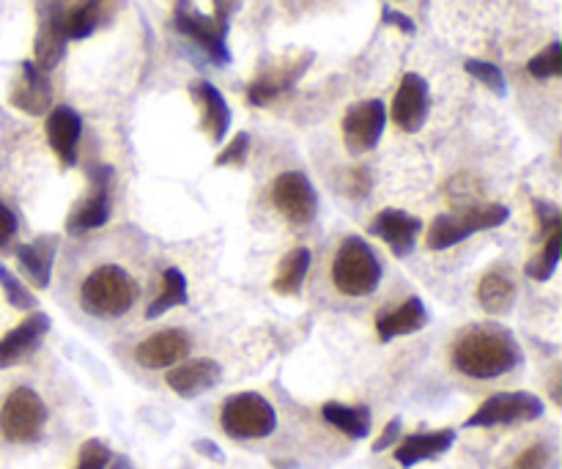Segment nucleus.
Masks as SVG:
<instances>
[{
  "label": "nucleus",
  "mask_w": 562,
  "mask_h": 469,
  "mask_svg": "<svg viewBox=\"0 0 562 469\" xmlns=\"http://www.w3.org/2000/svg\"><path fill=\"white\" fill-rule=\"evenodd\" d=\"M0 286H3L5 300H9L11 305H14V308H33L31 291H25V286H22L20 280H16L14 275H11L9 269H3V267H0Z\"/></svg>",
  "instance_id": "35"
},
{
  "label": "nucleus",
  "mask_w": 562,
  "mask_h": 469,
  "mask_svg": "<svg viewBox=\"0 0 562 469\" xmlns=\"http://www.w3.org/2000/svg\"><path fill=\"white\" fill-rule=\"evenodd\" d=\"M16 258H20L22 269L27 272V278H31L38 289H47L49 275H53L55 242L38 239V242H33V245H16Z\"/></svg>",
  "instance_id": "24"
},
{
  "label": "nucleus",
  "mask_w": 562,
  "mask_h": 469,
  "mask_svg": "<svg viewBox=\"0 0 562 469\" xmlns=\"http://www.w3.org/2000/svg\"><path fill=\"white\" fill-rule=\"evenodd\" d=\"M126 0H86L77 5L75 11L66 14V36L69 38H88L99 31V27L110 25L124 9Z\"/></svg>",
  "instance_id": "21"
},
{
  "label": "nucleus",
  "mask_w": 562,
  "mask_h": 469,
  "mask_svg": "<svg viewBox=\"0 0 562 469\" xmlns=\"http://www.w3.org/2000/svg\"><path fill=\"white\" fill-rule=\"evenodd\" d=\"M66 44H69V36H66V11L60 5H53L44 14L42 27H38L36 44H33V55H36L33 64L42 71H53L64 60Z\"/></svg>",
  "instance_id": "17"
},
{
  "label": "nucleus",
  "mask_w": 562,
  "mask_h": 469,
  "mask_svg": "<svg viewBox=\"0 0 562 469\" xmlns=\"http://www.w3.org/2000/svg\"><path fill=\"white\" fill-rule=\"evenodd\" d=\"M272 206L289 220L291 225H311L318 212V198L311 179L300 170H285L272 185Z\"/></svg>",
  "instance_id": "7"
},
{
  "label": "nucleus",
  "mask_w": 562,
  "mask_h": 469,
  "mask_svg": "<svg viewBox=\"0 0 562 469\" xmlns=\"http://www.w3.org/2000/svg\"><path fill=\"white\" fill-rule=\"evenodd\" d=\"M47 423V406L31 388L11 390L0 406V434L14 445H31L42 437Z\"/></svg>",
  "instance_id": "4"
},
{
  "label": "nucleus",
  "mask_w": 562,
  "mask_h": 469,
  "mask_svg": "<svg viewBox=\"0 0 562 469\" xmlns=\"http://www.w3.org/2000/svg\"><path fill=\"white\" fill-rule=\"evenodd\" d=\"M137 302V283L126 269L115 264H102L93 269L80 286L82 311L99 319L124 316Z\"/></svg>",
  "instance_id": "2"
},
{
  "label": "nucleus",
  "mask_w": 562,
  "mask_h": 469,
  "mask_svg": "<svg viewBox=\"0 0 562 469\" xmlns=\"http://www.w3.org/2000/svg\"><path fill=\"white\" fill-rule=\"evenodd\" d=\"M382 20L387 22V25H395V27H398L401 33H409V36H412V33L417 31L415 22H412L409 16H406V14H398V11H393V9H384V11H382Z\"/></svg>",
  "instance_id": "39"
},
{
  "label": "nucleus",
  "mask_w": 562,
  "mask_h": 469,
  "mask_svg": "<svg viewBox=\"0 0 562 469\" xmlns=\"http://www.w3.org/2000/svg\"><path fill=\"white\" fill-rule=\"evenodd\" d=\"M49 333V319L44 313H33L25 322L16 324L3 340H0V368H11L20 360H25L33 349Z\"/></svg>",
  "instance_id": "19"
},
{
  "label": "nucleus",
  "mask_w": 562,
  "mask_h": 469,
  "mask_svg": "<svg viewBox=\"0 0 562 469\" xmlns=\"http://www.w3.org/2000/svg\"><path fill=\"white\" fill-rule=\"evenodd\" d=\"M456 432L453 428H445V432H431V434H412L401 443V448L395 450V461L401 467H415L420 461L434 459V456H442L445 450L453 445Z\"/></svg>",
  "instance_id": "22"
},
{
  "label": "nucleus",
  "mask_w": 562,
  "mask_h": 469,
  "mask_svg": "<svg viewBox=\"0 0 562 469\" xmlns=\"http://www.w3.org/2000/svg\"><path fill=\"white\" fill-rule=\"evenodd\" d=\"M549 461H552V450L547 445H530L527 450H521L514 469H547Z\"/></svg>",
  "instance_id": "36"
},
{
  "label": "nucleus",
  "mask_w": 562,
  "mask_h": 469,
  "mask_svg": "<svg viewBox=\"0 0 562 469\" xmlns=\"http://www.w3.org/2000/svg\"><path fill=\"white\" fill-rule=\"evenodd\" d=\"M387 124V108L379 99H366L346 110L344 141L351 154H368L379 146Z\"/></svg>",
  "instance_id": "8"
},
{
  "label": "nucleus",
  "mask_w": 562,
  "mask_h": 469,
  "mask_svg": "<svg viewBox=\"0 0 562 469\" xmlns=\"http://www.w3.org/2000/svg\"><path fill=\"white\" fill-rule=\"evenodd\" d=\"M508 217H510V212H508V206H503V203H481V206H467L464 212L459 214V220L464 223V228L470 231V234L497 228V225H503Z\"/></svg>",
  "instance_id": "30"
},
{
  "label": "nucleus",
  "mask_w": 562,
  "mask_h": 469,
  "mask_svg": "<svg viewBox=\"0 0 562 469\" xmlns=\"http://www.w3.org/2000/svg\"><path fill=\"white\" fill-rule=\"evenodd\" d=\"M464 69L470 71L475 80H481L483 86L488 88V91L497 93V97H505V93H508V82H505V75H503V69H499V66L486 64V60L470 58L464 64Z\"/></svg>",
  "instance_id": "33"
},
{
  "label": "nucleus",
  "mask_w": 562,
  "mask_h": 469,
  "mask_svg": "<svg viewBox=\"0 0 562 469\" xmlns=\"http://www.w3.org/2000/svg\"><path fill=\"white\" fill-rule=\"evenodd\" d=\"M241 0H214V9H217V20L223 22V25H228V16L231 11H236V5H239Z\"/></svg>",
  "instance_id": "41"
},
{
  "label": "nucleus",
  "mask_w": 562,
  "mask_h": 469,
  "mask_svg": "<svg viewBox=\"0 0 562 469\" xmlns=\"http://www.w3.org/2000/svg\"><path fill=\"white\" fill-rule=\"evenodd\" d=\"M560 256H562V228L549 234L541 256H536L530 264H527V275H530L532 280H541L543 283V280H549L554 275V269H558L560 264Z\"/></svg>",
  "instance_id": "31"
},
{
  "label": "nucleus",
  "mask_w": 562,
  "mask_h": 469,
  "mask_svg": "<svg viewBox=\"0 0 562 469\" xmlns=\"http://www.w3.org/2000/svg\"><path fill=\"white\" fill-rule=\"evenodd\" d=\"M521 362L514 335L497 324H477L459 335L453 344L456 371L470 379H497Z\"/></svg>",
  "instance_id": "1"
},
{
  "label": "nucleus",
  "mask_w": 562,
  "mask_h": 469,
  "mask_svg": "<svg viewBox=\"0 0 562 469\" xmlns=\"http://www.w3.org/2000/svg\"><path fill=\"white\" fill-rule=\"evenodd\" d=\"M192 97L201 104V119H203V132L209 135L212 143H223V137L231 130V108L225 102V97L220 93L217 86H212L209 80H198L190 86Z\"/></svg>",
  "instance_id": "20"
},
{
  "label": "nucleus",
  "mask_w": 562,
  "mask_h": 469,
  "mask_svg": "<svg viewBox=\"0 0 562 469\" xmlns=\"http://www.w3.org/2000/svg\"><path fill=\"white\" fill-rule=\"evenodd\" d=\"M313 53H302V58L283 60V64L267 66V69L258 71V77H252L250 88H247V102L256 104V108H267L269 102H274L278 97H283L285 91L294 88V82L305 75V69L311 66Z\"/></svg>",
  "instance_id": "10"
},
{
  "label": "nucleus",
  "mask_w": 562,
  "mask_h": 469,
  "mask_svg": "<svg viewBox=\"0 0 562 469\" xmlns=\"http://www.w3.org/2000/svg\"><path fill=\"white\" fill-rule=\"evenodd\" d=\"M333 283L346 297H368L382 283V264L371 245L357 236L344 239L333 261Z\"/></svg>",
  "instance_id": "3"
},
{
  "label": "nucleus",
  "mask_w": 562,
  "mask_h": 469,
  "mask_svg": "<svg viewBox=\"0 0 562 469\" xmlns=\"http://www.w3.org/2000/svg\"><path fill=\"white\" fill-rule=\"evenodd\" d=\"M398 432H401V421H393V423H390V426L384 428L382 439H379V443L373 445V450H376V454H379V450H384V448H387V445H393V439L398 437Z\"/></svg>",
  "instance_id": "40"
},
{
  "label": "nucleus",
  "mask_w": 562,
  "mask_h": 469,
  "mask_svg": "<svg viewBox=\"0 0 562 469\" xmlns=\"http://www.w3.org/2000/svg\"><path fill=\"white\" fill-rule=\"evenodd\" d=\"M543 415L541 399L532 393H499L492 395L475 415L467 421V428H488V426H508L519 421H536Z\"/></svg>",
  "instance_id": "9"
},
{
  "label": "nucleus",
  "mask_w": 562,
  "mask_h": 469,
  "mask_svg": "<svg viewBox=\"0 0 562 469\" xmlns=\"http://www.w3.org/2000/svg\"><path fill=\"white\" fill-rule=\"evenodd\" d=\"M527 71H530L536 80H552V77H560V71H562V44L552 42L547 49H541L536 58H530V64H527Z\"/></svg>",
  "instance_id": "32"
},
{
  "label": "nucleus",
  "mask_w": 562,
  "mask_h": 469,
  "mask_svg": "<svg viewBox=\"0 0 562 469\" xmlns=\"http://www.w3.org/2000/svg\"><path fill=\"white\" fill-rule=\"evenodd\" d=\"M307 269H311V250H307V247H294V250L280 261L272 289L278 291V294H296L302 280H305Z\"/></svg>",
  "instance_id": "27"
},
{
  "label": "nucleus",
  "mask_w": 562,
  "mask_h": 469,
  "mask_svg": "<svg viewBox=\"0 0 562 469\" xmlns=\"http://www.w3.org/2000/svg\"><path fill=\"white\" fill-rule=\"evenodd\" d=\"M467 236L472 234L464 228V223H461L459 217H453V214H439L431 223V228H428L426 245L431 247V250H448V247L464 242Z\"/></svg>",
  "instance_id": "29"
},
{
  "label": "nucleus",
  "mask_w": 562,
  "mask_h": 469,
  "mask_svg": "<svg viewBox=\"0 0 562 469\" xmlns=\"http://www.w3.org/2000/svg\"><path fill=\"white\" fill-rule=\"evenodd\" d=\"M9 102L27 115H44L47 110H53V82H49L47 71L38 69L33 60H25L20 66V77L11 86Z\"/></svg>",
  "instance_id": "14"
},
{
  "label": "nucleus",
  "mask_w": 562,
  "mask_h": 469,
  "mask_svg": "<svg viewBox=\"0 0 562 469\" xmlns=\"http://www.w3.org/2000/svg\"><path fill=\"white\" fill-rule=\"evenodd\" d=\"M477 302L488 313H508L516 302V286L505 272H488L477 286Z\"/></svg>",
  "instance_id": "25"
},
{
  "label": "nucleus",
  "mask_w": 562,
  "mask_h": 469,
  "mask_svg": "<svg viewBox=\"0 0 562 469\" xmlns=\"http://www.w3.org/2000/svg\"><path fill=\"white\" fill-rule=\"evenodd\" d=\"M16 236V217L3 201H0V247L9 245L11 239Z\"/></svg>",
  "instance_id": "38"
},
{
  "label": "nucleus",
  "mask_w": 562,
  "mask_h": 469,
  "mask_svg": "<svg viewBox=\"0 0 562 469\" xmlns=\"http://www.w3.org/2000/svg\"><path fill=\"white\" fill-rule=\"evenodd\" d=\"M220 423L223 432L234 439H263L278 426V415L263 395L239 393L225 401Z\"/></svg>",
  "instance_id": "5"
},
{
  "label": "nucleus",
  "mask_w": 562,
  "mask_h": 469,
  "mask_svg": "<svg viewBox=\"0 0 562 469\" xmlns=\"http://www.w3.org/2000/svg\"><path fill=\"white\" fill-rule=\"evenodd\" d=\"M247 154H250V135H247V132H239V135L223 148V154L214 159V165H217V168H241V165L247 163Z\"/></svg>",
  "instance_id": "34"
},
{
  "label": "nucleus",
  "mask_w": 562,
  "mask_h": 469,
  "mask_svg": "<svg viewBox=\"0 0 562 469\" xmlns=\"http://www.w3.org/2000/svg\"><path fill=\"white\" fill-rule=\"evenodd\" d=\"M428 113H431V91H428V82L420 75L409 71L401 80L398 91L393 99V121L398 124V130L420 132L426 126Z\"/></svg>",
  "instance_id": "11"
},
{
  "label": "nucleus",
  "mask_w": 562,
  "mask_h": 469,
  "mask_svg": "<svg viewBox=\"0 0 562 469\" xmlns=\"http://www.w3.org/2000/svg\"><path fill=\"white\" fill-rule=\"evenodd\" d=\"M190 346L192 340L184 330H159L135 346V360L148 371H162L184 360L190 355Z\"/></svg>",
  "instance_id": "13"
},
{
  "label": "nucleus",
  "mask_w": 562,
  "mask_h": 469,
  "mask_svg": "<svg viewBox=\"0 0 562 469\" xmlns=\"http://www.w3.org/2000/svg\"><path fill=\"white\" fill-rule=\"evenodd\" d=\"M426 324H428L426 305H423L417 297H412V300H406L398 311L379 319L376 333H379V340H393V338H401V335L420 333Z\"/></svg>",
  "instance_id": "23"
},
{
  "label": "nucleus",
  "mask_w": 562,
  "mask_h": 469,
  "mask_svg": "<svg viewBox=\"0 0 562 469\" xmlns=\"http://www.w3.org/2000/svg\"><path fill=\"white\" fill-rule=\"evenodd\" d=\"M220 379H223V368L214 360H209V357H201V360H190L184 362V366L170 368L165 382H168V388L173 390V393H179L181 399H195V395L212 390Z\"/></svg>",
  "instance_id": "18"
},
{
  "label": "nucleus",
  "mask_w": 562,
  "mask_h": 469,
  "mask_svg": "<svg viewBox=\"0 0 562 469\" xmlns=\"http://www.w3.org/2000/svg\"><path fill=\"white\" fill-rule=\"evenodd\" d=\"M108 459H110V450L104 448L102 443H97V439H91V443L82 448L80 465H77V469H104L108 467Z\"/></svg>",
  "instance_id": "37"
},
{
  "label": "nucleus",
  "mask_w": 562,
  "mask_h": 469,
  "mask_svg": "<svg viewBox=\"0 0 562 469\" xmlns=\"http://www.w3.org/2000/svg\"><path fill=\"white\" fill-rule=\"evenodd\" d=\"M187 300H190V297H187L184 275H181L176 267H168L162 275V289H159L157 300L148 305L146 319H159L162 313H168L170 308L187 305Z\"/></svg>",
  "instance_id": "28"
},
{
  "label": "nucleus",
  "mask_w": 562,
  "mask_h": 469,
  "mask_svg": "<svg viewBox=\"0 0 562 469\" xmlns=\"http://www.w3.org/2000/svg\"><path fill=\"white\" fill-rule=\"evenodd\" d=\"M322 412L324 421L333 423L335 428H340V432L349 434V437L362 439L371 432V412H368L366 406H344L329 401V404H324Z\"/></svg>",
  "instance_id": "26"
},
{
  "label": "nucleus",
  "mask_w": 562,
  "mask_h": 469,
  "mask_svg": "<svg viewBox=\"0 0 562 469\" xmlns=\"http://www.w3.org/2000/svg\"><path fill=\"white\" fill-rule=\"evenodd\" d=\"M110 181H113V170L110 168H93L91 170V190L88 198L69 214L66 231L71 236H80L86 231L102 228L110 217Z\"/></svg>",
  "instance_id": "12"
},
{
  "label": "nucleus",
  "mask_w": 562,
  "mask_h": 469,
  "mask_svg": "<svg viewBox=\"0 0 562 469\" xmlns=\"http://www.w3.org/2000/svg\"><path fill=\"white\" fill-rule=\"evenodd\" d=\"M173 25L181 36H187L198 49H203L212 64H217V66L231 64L228 44H225L228 25H223L217 16L201 14V11H198L190 0H176Z\"/></svg>",
  "instance_id": "6"
},
{
  "label": "nucleus",
  "mask_w": 562,
  "mask_h": 469,
  "mask_svg": "<svg viewBox=\"0 0 562 469\" xmlns=\"http://www.w3.org/2000/svg\"><path fill=\"white\" fill-rule=\"evenodd\" d=\"M420 228V220H417L415 214L401 212V209H384V212H379L376 220L371 223V234L379 236V239H382L398 258H406L415 250Z\"/></svg>",
  "instance_id": "15"
},
{
  "label": "nucleus",
  "mask_w": 562,
  "mask_h": 469,
  "mask_svg": "<svg viewBox=\"0 0 562 469\" xmlns=\"http://www.w3.org/2000/svg\"><path fill=\"white\" fill-rule=\"evenodd\" d=\"M82 135V119L77 110H71L69 104H58V108L49 110L47 115V141L49 148L55 152V157L71 168L77 163V146H80Z\"/></svg>",
  "instance_id": "16"
}]
</instances>
